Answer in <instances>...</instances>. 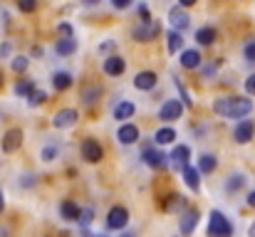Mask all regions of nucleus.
<instances>
[{"instance_id":"f257e3e1","label":"nucleus","mask_w":255,"mask_h":237,"mask_svg":"<svg viewBox=\"0 0 255 237\" xmlns=\"http://www.w3.org/2000/svg\"><path fill=\"white\" fill-rule=\"evenodd\" d=\"M213 111L221 114V116H231V119H243L253 111V99H246V96H226V99H218L213 104Z\"/></svg>"},{"instance_id":"f03ea898","label":"nucleus","mask_w":255,"mask_h":237,"mask_svg":"<svg viewBox=\"0 0 255 237\" xmlns=\"http://www.w3.org/2000/svg\"><path fill=\"white\" fill-rule=\"evenodd\" d=\"M233 235V225L228 223V218L221 210L211 213V223H208V237H231Z\"/></svg>"},{"instance_id":"7ed1b4c3","label":"nucleus","mask_w":255,"mask_h":237,"mask_svg":"<svg viewBox=\"0 0 255 237\" xmlns=\"http://www.w3.org/2000/svg\"><path fill=\"white\" fill-rule=\"evenodd\" d=\"M159 22L156 20H146V22H139L136 27H134V37L139 40V42H149V40H154L156 35H159Z\"/></svg>"},{"instance_id":"20e7f679","label":"nucleus","mask_w":255,"mask_h":237,"mask_svg":"<svg viewBox=\"0 0 255 237\" xmlns=\"http://www.w3.org/2000/svg\"><path fill=\"white\" fill-rule=\"evenodd\" d=\"M82 158H85L87 163H99L104 158V149L94 139H85L82 141Z\"/></svg>"},{"instance_id":"39448f33","label":"nucleus","mask_w":255,"mask_h":237,"mask_svg":"<svg viewBox=\"0 0 255 237\" xmlns=\"http://www.w3.org/2000/svg\"><path fill=\"white\" fill-rule=\"evenodd\" d=\"M77 119H80L77 109H62V111H57V114H55L52 126H55V129H70V126H75V124H77Z\"/></svg>"},{"instance_id":"423d86ee","label":"nucleus","mask_w":255,"mask_h":237,"mask_svg":"<svg viewBox=\"0 0 255 237\" xmlns=\"http://www.w3.org/2000/svg\"><path fill=\"white\" fill-rule=\"evenodd\" d=\"M127 223H129V213H127V208L114 205V208L109 210V215H107V225H109L112 230H122Z\"/></svg>"},{"instance_id":"0eeeda50","label":"nucleus","mask_w":255,"mask_h":237,"mask_svg":"<svg viewBox=\"0 0 255 237\" xmlns=\"http://www.w3.org/2000/svg\"><path fill=\"white\" fill-rule=\"evenodd\" d=\"M181 114H183V104H181L178 99H169V101L161 106L159 119H161V121H176V119H181Z\"/></svg>"},{"instance_id":"6e6552de","label":"nucleus","mask_w":255,"mask_h":237,"mask_svg":"<svg viewBox=\"0 0 255 237\" xmlns=\"http://www.w3.org/2000/svg\"><path fill=\"white\" fill-rule=\"evenodd\" d=\"M20 144H22V131H20V129L5 131V136H2V151H5V154H15V151L20 149Z\"/></svg>"},{"instance_id":"1a4fd4ad","label":"nucleus","mask_w":255,"mask_h":237,"mask_svg":"<svg viewBox=\"0 0 255 237\" xmlns=\"http://www.w3.org/2000/svg\"><path fill=\"white\" fill-rule=\"evenodd\" d=\"M255 136V124L253 121H241L238 126H236V131H233V139L238 141V144H248V141H253Z\"/></svg>"},{"instance_id":"9d476101","label":"nucleus","mask_w":255,"mask_h":237,"mask_svg":"<svg viewBox=\"0 0 255 237\" xmlns=\"http://www.w3.org/2000/svg\"><path fill=\"white\" fill-rule=\"evenodd\" d=\"M141 158H144V163H146L149 168H164L169 156H164L161 151H156V149L146 146V149H144V154H141Z\"/></svg>"},{"instance_id":"9b49d317","label":"nucleus","mask_w":255,"mask_h":237,"mask_svg":"<svg viewBox=\"0 0 255 237\" xmlns=\"http://www.w3.org/2000/svg\"><path fill=\"white\" fill-rule=\"evenodd\" d=\"M171 165H173V170H183L186 165H188V158H191V151H188V146H176L173 149V154H171Z\"/></svg>"},{"instance_id":"f8f14e48","label":"nucleus","mask_w":255,"mask_h":237,"mask_svg":"<svg viewBox=\"0 0 255 237\" xmlns=\"http://www.w3.org/2000/svg\"><path fill=\"white\" fill-rule=\"evenodd\" d=\"M117 139H119L124 146H129V144H136V141H139V129H136L134 124H124V126H119V131H117Z\"/></svg>"},{"instance_id":"ddd939ff","label":"nucleus","mask_w":255,"mask_h":237,"mask_svg":"<svg viewBox=\"0 0 255 237\" xmlns=\"http://www.w3.org/2000/svg\"><path fill=\"white\" fill-rule=\"evenodd\" d=\"M102 84H85L82 86V94H80V99L85 101L87 106H92V104H97L99 101V96H102Z\"/></svg>"},{"instance_id":"4468645a","label":"nucleus","mask_w":255,"mask_h":237,"mask_svg":"<svg viewBox=\"0 0 255 237\" xmlns=\"http://www.w3.org/2000/svg\"><path fill=\"white\" fill-rule=\"evenodd\" d=\"M124 70H127V65H124L122 57L112 55V57L104 60V72H107L109 77H119V75H124Z\"/></svg>"},{"instance_id":"2eb2a0df","label":"nucleus","mask_w":255,"mask_h":237,"mask_svg":"<svg viewBox=\"0 0 255 237\" xmlns=\"http://www.w3.org/2000/svg\"><path fill=\"white\" fill-rule=\"evenodd\" d=\"M196 225H198V210H186L183 218H181V223H178L181 233H183V235H191V233L196 230Z\"/></svg>"},{"instance_id":"dca6fc26","label":"nucleus","mask_w":255,"mask_h":237,"mask_svg":"<svg viewBox=\"0 0 255 237\" xmlns=\"http://www.w3.org/2000/svg\"><path fill=\"white\" fill-rule=\"evenodd\" d=\"M156 75L154 72H139L136 77H134V86L136 89H141V91H149V89H154L156 86Z\"/></svg>"},{"instance_id":"f3484780","label":"nucleus","mask_w":255,"mask_h":237,"mask_svg":"<svg viewBox=\"0 0 255 237\" xmlns=\"http://www.w3.org/2000/svg\"><path fill=\"white\" fill-rule=\"evenodd\" d=\"M181 67H186V70L201 67V52L198 50H183L181 52Z\"/></svg>"},{"instance_id":"a211bd4d","label":"nucleus","mask_w":255,"mask_h":237,"mask_svg":"<svg viewBox=\"0 0 255 237\" xmlns=\"http://www.w3.org/2000/svg\"><path fill=\"white\" fill-rule=\"evenodd\" d=\"M169 20H171V27H176V32H181V30L188 27V15H186L181 7H173V10H171Z\"/></svg>"},{"instance_id":"6ab92c4d","label":"nucleus","mask_w":255,"mask_h":237,"mask_svg":"<svg viewBox=\"0 0 255 237\" xmlns=\"http://www.w3.org/2000/svg\"><path fill=\"white\" fill-rule=\"evenodd\" d=\"M201 173H198V168H193V165H186L183 168V183L191 188V190H198V185H201V178H198Z\"/></svg>"},{"instance_id":"aec40b11","label":"nucleus","mask_w":255,"mask_h":237,"mask_svg":"<svg viewBox=\"0 0 255 237\" xmlns=\"http://www.w3.org/2000/svg\"><path fill=\"white\" fill-rule=\"evenodd\" d=\"M60 213H62V218H65L67 223H77V220H80V208H77L72 200H65V203L60 205Z\"/></svg>"},{"instance_id":"412c9836","label":"nucleus","mask_w":255,"mask_h":237,"mask_svg":"<svg viewBox=\"0 0 255 237\" xmlns=\"http://www.w3.org/2000/svg\"><path fill=\"white\" fill-rule=\"evenodd\" d=\"M75 50H77V40H75V37H70V40H60V42L55 45V52H57V55H62V57L72 55Z\"/></svg>"},{"instance_id":"4be33fe9","label":"nucleus","mask_w":255,"mask_h":237,"mask_svg":"<svg viewBox=\"0 0 255 237\" xmlns=\"http://www.w3.org/2000/svg\"><path fill=\"white\" fill-rule=\"evenodd\" d=\"M72 75H67V72H57L55 77H52V86L57 89V91H62V89H70L72 86Z\"/></svg>"},{"instance_id":"5701e85b","label":"nucleus","mask_w":255,"mask_h":237,"mask_svg":"<svg viewBox=\"0 0 255 237\" xmlns=\"http://www.w3.org/2000/svg\"><path fill=\"white\" fill-rule=\"evenodd\" d=\"M216 165H218V160H216V156H211V154L198 158V173H213Z\"/></svg>"},{"instance_id":"b1692460","label":"nucleus","mask_w":255,"mask_h":237,"mask_svg":"<svg viewBox=\"0 0 255 237\" xmlns=\"http://www.w3.org/2000/svg\"><path fill=\"white\" fill-rule=\"evenodd\" d=\"M134 111H136V106H134L131 101H122V104L114 109V119H129V116H134Z\"/></svg>"},{"instance_id":"393cba45","label":"nucleus","mask_w":255,"mask_h":237,"mask_svg":"<svg viewBox=\"0 0 255 237\" xmlns=\"http://www.w3.org/2000/svg\"><path fill=\"white\" fill-rule=\"evenodd\" d=\"M196 40H198L201 45H213V40H216V30H213V27H201V30L196 32Z\"/></svg>"},{"instance_id":"a878e982","label":"nucleus","mask_w":255,"mask_h":237,"mask_svg":"<svg viewBox=\"0 0 255 237\" xmlns=\"http://www.w3.org/2000/svg\"><path fill=\"white\" fill-rule=\"evenodd\" d=\"M154 139H156V144H161V146H164V144H173L176 131H173V129H169V126H166V129H159V131L154 134Z\"/></svg>"},{"instance_id":"bb28decb","label":"nucleus","mask_w":255,"mask_h":237,"mask_svg":"<svg viewBox=\"0 0 255 237\" xmlns=\"http://www.w3.org/2000/svg\"><path fill=\"white\" fill-rule=\"evenodd\" d=\"M181 47H183V37H181V32H176V30H171L169 32V52H181Z\"/></svg>"},{"instance_id":"cd10ccee","label":"nucleus","mask_w":255,"mask_h":237,"mask_svg":"<svg viewBox=\"0 0 255 237\" xmlns=\"http://www.w3.org/2000/svg\"><path fill=\"white\" fill-rule=\"evenodd\" d=\"M32 91H35V81L32 79H25V81L15 84V94H20V96H30Z\"/></svg>"},{"instance_id":"c85d7f7f","label":"nucleus","mask_w":255,"mask_h":237,"mask_svg":"<svg viewBox=\"0 0 255 237\" xmlns=\"http://www.w3.org/2000/svg\"><path fill=\"white\" fill-rule=\"evenodd\" d=\"M57 154H60V149H57L55 144H47V146L42 149V154H40V158L50 163V160H55V158H57Z\"/></svg>"},{"instance_id":"c756f323","label":"nucleus","mask_w":255,"mask_h":237,"mask_svg":"<svg viewBox=\"0 0 255 237\" xmlns=\"http://www.w3.org/2000/svg\"><path fill=\"white\" fill-rule=\"evenodd\" d=\"M243 183H246V178L241 173L238 175H231L228 183H226V190H238V188H243Z\"/></svg>"},{"instance_id":"7c9ffc66","label":"nucleus","mask_w":255,"mask_h":237,"mask_svg":"<svg viewBox=\"0 0 255 237\" xmlns=\"http://www.w3.org/2000/svg\"><path fill=\"white\" fill-rule=\"evenodd\" d=\"M27 57H12V72H25L27 70Z\"/></svg>"},{"instance_id":"2f4dec72","label":"nucleus","mask_w":255,"mask_h":237,"mask_svg":"<svg viewBox=\"0 0 255 237\" xmlns=\"http://www.w3.org/2000/svg\"><path fill=\"white\" fill-rule=\"evenodd\" d=\"M45 99H47V94H45V91H40V89H35V91L27 96V101H30L32 106H35V104H42Z\"/></svg>"},{"instance_id":"473e14b6","label":"nucleus","mask_w":255,"mask_h":237,"mask_svg":"<svg viewBox=\"0 0 255 237\" xmlns=\"http://www.w3.org/2000/svg\"><path fill=\"white\" fill-rule=\"evenodd\" d=\"M171 200L166 203V210H173V208H183L186 205V200H183V195H169Z\"/></svg>"},{"instance_id":"72a5a7b5","label":"nucleus","mask_w":255,"mask_h":237,"mask_svg":"<svg viewBox=\"0 0 255 237\" xmlns=\"http://www.w3.org/2000/svg\"><path fill=\"white\" fill-rule=\"evenodd\" d=\"M57 32L62 35V40H70V37H75V30H72V25H67V22H62V25L57 27Z\"/></svg>"},{"instance_id":"f704fd0d","label":"nucleus","mask_w":255,"mask_h":237,"mask_svg":"<svg viewBox=\"0 0 255 237\" xmlns=\"http://www.w3.org/2000/svg\"><path fill=\"white\" fill-rule=\"evenodd\" d=\"M92 218H94V210H92V208H85V210H80V220H77V223L89 225V223H92Z\"/></svg>"},{"instance_id":"c9c22d12","label":"nucleus","mask_w":255,"mask_h":237,"mask_svg":"<svg viewBox=\"0 0 255 237\" xmlns=\"http://www.w3.org/2000/svg\"><path fill=\"white\" fill-rule=\"evenodd\" d=\"M243 52H246V60H248V62H255V40H251V42L243 47Z\"/></svg>"},{"instance_id":"e433bc0d","label":"nucleus","mask_w":255,"mask_h":237,"mask_svg":"<svg viewBox=\"0 0 255 237\" xmlns=\"http://www.w3.org/2000/svg\"><path fill=\"white\" fill-rule=\"evenodd\" d=\"M17 7H20L22 12H32V10L37 7V2H35V0H20V2H17Z\"/></svg>"},{"instance_id":"4c0bfd02","label":"nucleus","mask_w":255,"mask_h":237,"mask_svg":"<svg viewBox=\"0 0 255 237\" xmlns=\"http://www.w3.org/2000/svg\"><path fill=\"white\" fill-rule=\"evenodd\" d=\"M246 91H248V94H253V96H255V75H251V77L246 79Z\"/></svg>"},{"instance_id":"58836bf2","label":"nucleus","mask_w":255,"mask_h":237,"mask_svg":"<svg viewBox=\"0 0 255 237\" xmlns=\"http://www.w3.org/2000/svg\"><path fill=\"white\" fill-rule=\"evenodd\" d=\"M112 5H114V7H119V10H124V7H129L131 2H129V0H112Z\"/></svg>"},{"instance_id":"ea45409f","label":"nucleus","mask_w":255,"mask_h":237,"mask_svg":"<svg viewBox=\"0 0 255 237\" xmlns=\"http://www.w3.org/2000/svg\"><path fill=\"white\" fill-rule=\"evenodd\" d=\"M5 55H10V42H5V45L0 47V57H5Z\"/></svg>"},{"instance_id":"a19ab883","label":"nucleus","mask_w":255,"mask_h":237,"mask_svg":"<svg viewBox=\"0 0 255 237\" xmlns=\"http://www.w3.org/2000/svg\"><path fill=\"white\" fill-rule=\"evenodd\" d=\"M248 205H251V208H255V190L248 195Z\"/></svg>"},{"instance_id":"79ce46f5","label":"nucleus","mask_w":255,"mask_h":237,"mask_svg":"<svg viewBox=\"0 0 255 237\" xmlns=\"http://www.w3.org/2000/svg\"><path fill=\"white\" fill-rule=\"evenodd\" d=\"M248 235H251V237H255V223H253V225H251V230H248Z\"/></svg>"},{"instance_id":"37998d69","label":"nucleus","mask_w":255,"mask_h":237,"mask_svg":"<svg viewBox=\"0 0 255 237\" xmlns=\"http://www.w3.org/2000/svg\"><path fill=\"white\" fill-rule=\"evenodd\" d=\"M0 213H2V190H0Z\"/></svg>"},{"instance_id":"c03bdc74","label":"nucleus","mask_w":255,"mask_h":237,"mask_svg":"<svg viewBox=\"0 0 255 237\" xmlns=\"http://www.w3.org/2000/svg\"><path fill=\"white\" fill-rule=\"evenodd\" d=\"M122 237H134V235H129V233H124V235H122Z\"/></svg>"},{"instance_id":"a18cd8bd","label":"nucleus","mask_w":255,"mask_h":237,"mask_svg":"<svg viewBox=\"0 0 255 237\" xmlns=\"http://www.w3.org/2000/svg\"><path fill=\"white\" fill-rule=\"evenodd\" d=\"M0 84H2V75H0Z\"/></svg>"},{"instance_id":"49530a36","label":"nucleus","mask_w":255,"mask_h":237,"mask_svg":"<svg viewBox=\"0 0 255 237\" xmlns=\"http://www.w3.org/2000/svg\"><path fill=\"white\" fill-rule=\"evenodd\" d=\"M97 237H104V235H97Z\"/></svg>"}]
</instances>
